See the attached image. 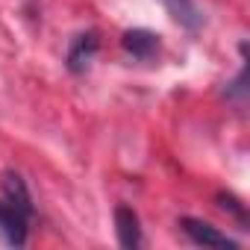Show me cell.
<instances>
[{"label":"cell","instance_id":"cell-1","mask_svg":"<svg viewBox=\"0 0 250 250\" xmlns=\"http://www.w3.org/2000/svg\"><path fill=\"white\" fill-rule=\"evenodd\" d=\"M180 229L183 235L191 241V244H200V247H218V250H238V241L229 238L227 232H221L218 227L200 221V218H180Z\"/></svg>","mask_w":250,"mask_h":250},{"label":"cell","instance_id":"cell-2","mask_svg":"<svg viewBox=\"0 0 250 250\" xmlns=\"http://www.w3.org/2000/svg\"><path fill=\"white\" fill-rule=\"evenodd\" d=\"M100 50V36L94 30H85V33H77L68 44V56H65V65L71 74H85L91 59L97 56Z\"/></svg>","mask_w":250,"mask_h":250},{"label":"cell","instance_id":"cell-3","mask_svg":"<svg viewBox=\"0 0 250 250\" xmlns=\"http://www.w3.org/2000/svg\"><path fill=\"white\" fill-rule=\"evenodd\" d=\"M30 218L24 212H18L12 203L0 200V238L9 247H24L27 244V232H30Z\"/></svg>","mask_w":250,"mask_h":250},{"label":"cell","instance_id":"cell-4","mask_svg":"<svg viewBox=\"0 0 250 250\" xmlns=\"http://www.w3.org/2000/svg\"><path fill=\"white\" fill-rule=\"evenodd\" d=\"M0 191H3V200L12 203L18 212H24L27 218L36 215V206H33V194L24 183V177L18 171H3L0 174Z\"/></svg>","mask_w":250,"mask_h":250},{"label":"cell","instance_id":"cell-5","mask_svg":"<svg viewBox=\"0 0 250 250\" xmlns=\"http://www.w3.org/2000/svg\"><path fill=\"white\" fill-rule=\"evenodd\" d=\"M121 47L127 50L133 59H139V62H147V59H153V56L159 53L162 42H159V36H156L153 30L136 27V30H127V33L121 36Z\"/></svg>","mask_w":250,"mask_h":250},{"label":"cell","instance_id":"cell-6","mask_svg":"<svg viewBox=\"0 0 250 250\" xmlns=\"http://www.w3.org/2000/svg\"><path fill=\"white\" fill-rule=\"evenodd\" d=\"M115 232H118V244L124 250L142 247V224H139L136 209H130V206H118L115 209Z\"/></svg>","mask_w":250,"mask_h":250},{"label":"cell","instance_id":"cell-7","mask_svg":"<svg viewBox=\"0 0 250 250\" xmlns=\"http://www.w3.org/2000/svg\"><path fill=\"white\" fill-rule=\"evenodd\" d=\"M162 6H165L168 15H171L180 27H186L188 33H197V30L206 24V15H203V9L194 3V0H162Z\"/></svg>","mask_w":250,"mask_h":250},{"label":"cell","instance_id":"cell-8","mask_svg":"<svg viewBox=\"0 0 250 250\" xmlns=\"http://www.w3.org/2000/svg\"><path fill=\"white\" fill-rule=\"evenodd\" d=\"M218 206H221L224 212H229V215L238 221V229H247V209H244V203H241L235 194L221 191V194H218Z\"/></svg>","mask_w":250,"mask_h":250},{"label":"cell","instance_id":"cell-9","mask_svg":"<svg viewBox=\"0 0 250 250\" xmlns=\"http://www.w3.org/2000/svg\"><path fill=\"white\" fill-rule=\"evenodd\" d=\"M244 94H247V65L238 71V77L227 88V97H232V100H244Z\"/></svg>","mask_w":250,"mask_h":250}]
</instances>
